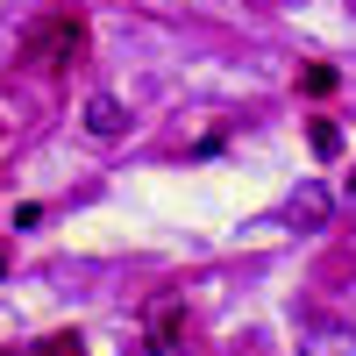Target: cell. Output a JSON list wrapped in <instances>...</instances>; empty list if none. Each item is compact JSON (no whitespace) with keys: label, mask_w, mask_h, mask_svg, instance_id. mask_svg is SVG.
<instances>
[{"label":"cell","mask_w":356,"mask_h":356,"mask_svg":"<svg viewBox=\"0 0 356 356\" xmlns=\"http://www.w3.org/2000/svg\"><path fill=\"white\" fill-rule=\"evenodd\" d=\"M79 50H86V22H79L72 8L43 15V22L29 29V36H22V57H29V72H65Z\"/></svg>","instance_id":"6da1fadb"},{"label":"cell","mask_w":356,"mask_h":356,"mask_svg":"<svg viewBox=\"0 0 356 356\" xmlns=\"http://www.w3.org/2000/svg\"><path fill=\"white\" fill-rule=\"evenodd\" d=\"M178 321H186V300H178V292L150 300V314H143V328H150V349H171V342H178Z\"/></svg>","instance_id":"7a4b0ae2"},{"label":"cell","mask_w":356,"mask_h":356,"mask_svg":"<svg viewBox=\"0 0 356 356\" xmlns=\"http://www.w3.org/2000/svg\"><path fill=\"white\" fill-rule=\"evenodd\" d=\"M122 129H129V114H122V100H114V93H93V100H86V136L114 143Z\"/></svg>","instance_id":"3957f363"},{"label":"cell","mask_w":356,"mask_h":356,"mask_svg":"<svg viewBox=\"0 0 356 356\" xmlns=\"http://www.w3.org/2000/svg\"><path fill=\"white\" fill-rule=\"evenodd\" d=\"M292 214H300L307 228H321V221H328V193H321V186H300V193H292Z\"/></svg>","instance_id":"277c9868"},{"label":"cell","mask_w":356,"mask_h":356,"mask_svg":"<svg viewBox=\"0 0 356 356\" xmlns=\"http://www.w3.org/2000/svg\"><path fill=\"white\" fill-rule=\"evenodd\" d=\"M307 136H314V157H342V129L335 122H314Z\"/></svg>","instance_id":"5b68a950"},{"label":"cell","mask_w":356,"mask_h":356,"mask_svg":"<svg viewBox=\"0 0 356 356\" xmlns=\"http://www.w3.org/2000/svg\"><path fill=\"white\" fill-rule=\"evenodd\" d=\"M36 356H86V342H79V335H43Z\"/></svg>","instance_id":"8992f818"},{"label":"cell","mask_w":356,"mask_h":356,"mask_svg":"<svg viewBox=\"0 0 356 356\" xmlns=\"http://www.w3.org/2000/svg\"><path fill=\"white\" fill-rule=\"evenodd\" d=\"M300 86H307V93H335V65H307Z\"/></svg>","instance_id":"52a82bcc"},{"label":"cell","mask_w":356,"mask_h":356,"mask_svg":"<svg viewBox=\"0 0 356 356\" xmlns=\"http://www.w3.org/2000/svg\"><path fill=\"white\" fill-rule=\"evenodd\" d=\"M349 200H356V171H349Z\"/></svg>","instance_id":"ba28073f"},{"label":"cell","mask_w":356,"mask_h":356,"mask_svg":"<svg viewBox=\"0 0 356 356\" xmlns=\"http://www.w3.org/2000/svg\"><path fill=\"white\" fill-rule=\"evenodd\" d=\"M0 271H8V250H0Z\"/></svg>","instance_id":"9c48e42d"}]
</instances>
